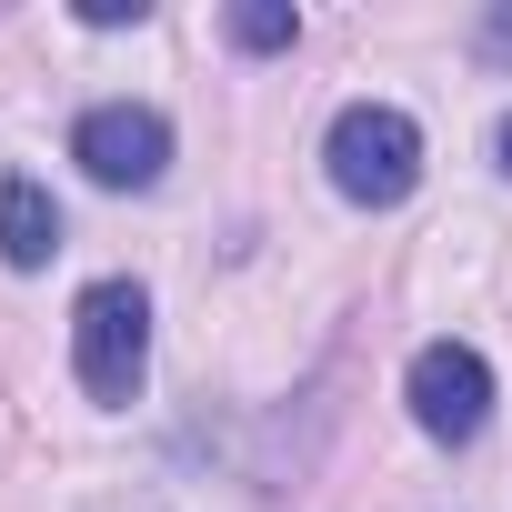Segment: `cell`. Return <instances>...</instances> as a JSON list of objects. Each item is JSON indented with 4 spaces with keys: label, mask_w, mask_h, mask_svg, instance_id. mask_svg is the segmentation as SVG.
Returning <instances> with one entry per match:
<instances>
[{
    "label": "cell",
    "mask_w": 512,
    "mask_h": 512,
    "mask_svg": "<svg viewBox=\"0 0 512 512\" xmlns=\"http://www.w3.org/2000/svg\"><path fill=\"white\" fill-rule=\"evenodd\" d=\"M322 161H332V191H342V201L392 211V201H412V181H422V131H412V111H392V101H352V111L332 121Z\"/></svg>",
    "instance_id": "1"
},
{
    "label": "cell",
    "mask_w": 512,
    "mask_h": 512,
    "mask_svg": "<svg viewBox=\"0 0 512 512\" xmlns=\"http://www.w3.org/2000/svg\"><path fill=\"white\" fill-rule=\"evenodd\" d=\"M71 372L91 402H131L141 372H151V292L141 282H91L81 312H71Z\"/></svg>",
    "instance_id": "2"
},
{
    "label": "cell",
    "mask_w": 512,
    "mask_h": 512,
    "mask_svg": "<svg viewBox=\"0 0 512 512\" xmlns=\"http://www.w3.org/2000/svg\"><path fill=\"white\" fill-rule=\"evenodd\" d=\"M402 402H412V422H422L442 452H462V442H482V422H492V362H482L472 342H422L412 372H402Z\"/></svg>",
    "instance_id": "3"
},
{
    "label": "cell",
    "mask_w": 512,
    "mask_h": 512,
    "mask_svg": "<svg viewBox=\"0 0 512 512\" xmlns=\"http://www.w3.org/2000/svg\"><path fill=\"white\" fill-rule=\"evenodd\" d=\"M71 161H81L101 191H151V181L171 171V121H161L151 101H101V111H81Z\"/></svg>",
    "instance_id": "4"
},
{
    "label": "cell",
    "mask_w": 512,
    "mask_h": 512,
    "mask_svg": "<svg viewBox=\"0 0 512 512\" xmlns=\"http://www.w3.org/2000/svg\"><path fill=\"white\" fill-rule=\"evenodd\" d=\"M51 251H61V201L11 171V181H0V262H11V272H41Z\"/></svg>",
    "instance_id": "5"
},
{
    "label": "cell",
    "mask_w": 512,
    "mask_h": 512,
    "mask_svg": "<svg viewBox=\"0 0 512 512\" xmlns=\"http://www.w3.org/2000/svg\"><path fill=\"white\" fill-rule=\"evenodd\" d=\"M231 41H241V51H292V41H302V21H292V11H272V0H251V11H231Z\"/></svg>",
    "instance_id": "6"
},
{
    "label": "cell",
    "mask_w": 512,
    "mask_h": 512,
    "mask_svg": "<svg viewBox=\"0 0 512 512\" xmlns=\"http://www.w3.org/2000/svg\"><path fill=\"white\" fill-rule=\"evenodd\" d=\"M81 21L91 31H121V21H141V0H81Z\"/></svg>",
    "instance_id": "7"
},
{
    "label": "cell",
    "mask_w": 512,
    "mask_h": 512,
    "mask_svg": "<svg viewBox=\"0 0 512 512\" xmlns=\"http://www.w3.org/2000/svg\"><path fill=\"white\" fill-rule=\"evenodd\" d=\"M482 51H492V61H512V11H492V21H482Z\"/></svg>",
    "instance_id": "8"
},
{
    "label": "cell",
    "mask_w": 512,
    "mask_h": 512,
    "mask_svg": "<svg viewBox=\"0 0 512 512\" xmlns=\"http://www.w3.org/2000/svg\"><path fill=\"white\" fill-rule=\"evenodd\" d=\"M492 151H502V171H512V111H502V131H492Z\"/></svg>",
    "instance_id": "9"
}]
</instances>
